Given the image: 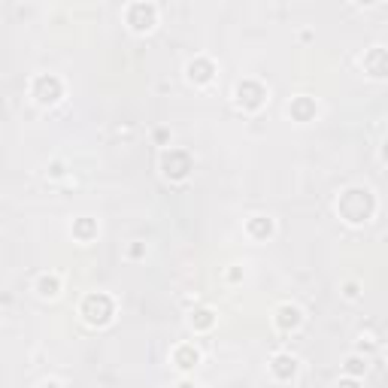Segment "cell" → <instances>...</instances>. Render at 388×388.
Instances as JSON below:
<instances>
[{
    "label": "cell",
    "instance_id": "5b68a950",
    "mask_svg": "<svg viewBox=\"0 0 388 388\" xmlns=\"http://www.w3.org/2000/svg\"><path fill=\"white\" fill-rule=\"evenodd\" d=\"M28 92L34 97L37 106H55L64 97V79L55 76V73H37V76L28 82Z\"/></svg>",
    "mask_w": 388,
    "mask_h": 388
},
{
    "label": "cell",
    "instance_id": "ac0fdd59",
    "mask_svg": "<svg viewBox=\"0 0 388 388\" xmlns=\"http://www.w3.org/2000/svg\"><path fill=\"white\" fill-rule=\"evenodd\" d=\"M340 294L346 297V301H358L361 297V282L358 279H346V282L340 285Z\"/></svg>",
    "mask_w": 388,
    "mask_h": 388
},
{
    "label": "cell",
    "instance_id": "8fae6325",
    "mask_svg": "<svg viewBox=\"0 0 388 388\" xmlns=\"http://www.w3.org/2000/svg\"><path fill=\"white\" fill-rule=\"evenodd\" d=\"M170 361L179 373H192V370L201 364V349H197L194 343H179V346H173Z\"/></svg>",
    "mask_w": 388,
    "mask_h": 388
},
{
    "label": "cell",
    "instance_id": "4fadbf2b",
    "mask_svg": "<svg viewBox=\"0 0 388 388\" xmlns=\"http://www.w3.org/2000/svg\"><path fill=\"white\" fill-rule=\"evenodd\" d=\"M316 112H319V103L312 101L310 94H297V97H292V103H288V115H292L294 121H301V125L316 119Z\"/></svg>",
    "mask_w": 388,
    "mask_h": 388
},
{
    "label": "cell",
    "instance_id": "7c38bea8",
    "mask_svg": "<svg viewBox=\"0 0 388 388\" xmlns=\"http://www.w3.org/2000/svg\"><path fill=\"white\" fill-rule=\"evenodd\" d=\"M246 234H249L252 240L264 243V240H270V237L276 234V221L270 219V216H261V212H255V216L246 219Z\"/></svg>",
    "mask_w": 388,
    "mask_h": 388
},
{
    "label": "cell",
    "instance_id": "ba28073f",
    "mask_svg": "<svg viewBox=\"0 0 388 388\" xmlns=\"http://www.w3.org/2000/svg\"><path fill=\"white\" fill-rule=\"evenodd\" d=\"M185 79L192 82V85H210V82L216 79V61L206 55H194L192 61L185 64Z\"/></svg>",
    "mask_w": 388,
    "mask_h": 388
},
{
    "label": "cell",
    "instance_id": "6da1fadb",
    "mask_svg": "<svg viewBox=\"0 0 388 388\" xmlns=\"http://www.w3.org/2000/svg\"><path fill=\"white\" fill-rule=\"evenodd\" d=\"M334 206H337V216H340L346 225L358 228V225H367V221L376 216L379 201H376L373 188H367V185H349V188H343V192L337 194V203Z\"/></svg>",
    "mask_w": 388,
    "mask_h": 388
},
{
    "label": "cell",
    "instance_id": "484cf974",
    "mask_svg": "<svg viewBox=\"0 0 388 388\" xmlns=\"http://www.w3.org/2000/svg\"><path fill=\"white\" fill-rule=\"evenodd\" d=\"M379 155H382V161L388 164V137H385V143H382V149H379Z\"/></svg>",
    "mask_w": 388,
    "mask_h": 388
},
{
    "label": "cell",
    "instance_id": "cb8c5ba5",
    "mask_svg": "<svg viewBox=\"0 0 388 388\" xmlns=\"http://www.w3.org/2000/svg\"><path fill=\"white\" fill-rule=\"evenodd\" d=\"M40 388H64V385L58 382V379H43V385H40Z\"/></svg>",
    "mask_w": 388,
    "mask_h": 388
},
{
    "label": "cell",
    "instance_id": "d4e9b609",
    "mask_svg": "<svg viewBox=\"0 0 388 388\" xmlns=\"http://www.w3.org/2000/svg\"><path fill=\"white\" fill-rule=\"evenodd\" d=\"M173 388H197V385L192 382V379H179V382H176V385H173Z\"/></svg>",
    "mask_w": 388,
    "mask_h": 388
},
{
    "label": "cell",
    "instance_id": "e0dca14e",
    "mask_svg": "<svg viewBox=\"0 0 388 388\" xmlns=\"http://www.w3.org/2000/svg\"><path fill=\"white\" fill-rule=\"evenodd\" d=\"M367 367H370V358L361 352H349L343 358V376H355V379H364L367 376Z\"/></svg>",
    "mask_w": 388,
    "mask_h": 388
},
{
    "label": "cell",
    "instance_id": "277c9868",
    "mask_svg": "<svg viewBox=\"0 0 388 388\" xmlns=\"http://www.w3.org/2000/svg\"><path fill=\"white\" fill-rule=\"evenodd\" d=\"M161 173L170 179V183H183V179L192 176L194 170V158L188 149H176V146H164L161 152Z\"/></svg>",
    "mask_w": 388,
    "mask_h": 388
},
{
    "label": "cell",
    "instance_id": "7402d4cb",
    "mask_svg": "<svg viewBox=\"0 0 388 388\" xmlns=\"http://www.w3.org/2000/svg\"><path fill=\"white\" fill-rule=\"evenodd\" d=\"M337 388H361V379H355V376H340V379H337Z\"/></svg>",
    "mask_w": 388,
    "mask_h": 388
},
{
    "label": "cell",
    "instance_id": "8992f818",
    "mask_svg": "<svg viewBox=\"0 0 388 388\" xmlns=\"http://www.w3.org/2000/svg\"><path fill=\"white\" fill-rule=\"evenodd\" d=\"M121 15H125V24L134 34H149V31H155V24H158V6L149 3V0L128 3Z\"/></svg>",
    "mask_w": 388,
    "mask_h": 388
},
{
    "label": "cell",
    "instance_id": "ffe728a7",
    "mask_svg": "<svg viewBox=\"0 0 388 388\" xmlns=\"http://www.w3.org/2000/svg\"><path fill=\"white\" fill-rule=\"evenodd\" d=\"M146 252H149V249H146V243H140V240H134V243L128 246V258H130V261L146 258Z\"/></svg>",
    "mask_w": 388,
    "mask_h": 388
},
{
    "label": "cell",
    "instance_id": "d6986e66",
    "mask_svg": "<svg viewBox=\"0 0 388 388\" xmlns=\"http://www.w3.org/2000/svg\"><path fill=\"white\" fill-rule=\"evenodd\" d=\"M46 176H49V179H64V176H67V161H61V158L49 161V167H46Z\"/></svg>",
    "mask_w": 388,
    "mask_h": 388
},
{
    "label": "cell",
    "instance_id": "5bb4252c",
    "mask_svg": "<svg viewBox=\"0 0 388 388\" xmlns=\"http://www.w3.org/2000/svg\"><path fill=\"white\" fill-rule=\"evenodd\" d=\"M61 288H64L61 273H55V270H46V273H40L34 279V292H37V297H43V301H55V297L61 294Z\"/></svg>",
    "mask_w": 388,
    "mask_h": 388
},
{
    "label": "cell",
    "instance_id": "3957f363",
    "mask_svg": "<svg viewBox=\"0 0 388 388\" xmlns=\"http://www.w3.org/2000/svg\"><path fill=\"white\" fill-rule=\"evenodd\" d=\"M267 101H270V88L264 85L261 79L246 76L234 85V103L240 106L243 112H261L264 106H267Z\"/></svg>",
    "mask_w": 388,
    "mask_h": 388
},
{
    "label": "cell",
    "instance_id": "44dd1931",
    "mask_svg": "<svg viewBox=\"0 0 388 388\" xmlns=\"http://www.w3.org/2000/svg\"><path fill=\"white\" fill-rule=\"evenodd\" d=\"M355 352H361V355H370V352H373V337H364V334H361V337H358V349H355Z\"/></svg>",
    "mask_w": 388,
    "mask_h": 388
},
{
    "label": "cell",
    "instance_id": "52a82bcc",
    "mask_svg": "<svg viewBox=\"0 0 388 388\" xmlns=\"http://www.w3.org/2000/svg\"><path fill=\"white\" fill-rule=\"evenodd\" d=\"M303 321H307V312L297 307V303H292V301L279 303V307L273 310V328H276L279 334H294V331H301Z\"/></svg>",
    "mask_w": 388,
    "mask_h": 388
},
{
    "label": "cell",
    "instance_id": "30bf717a",
    "mask_svg": "<svg viewBox=\"0 0 388 388\" xmlns=\"http://www.w3.org/2000/svg\"><path fill=\"white\" fill-rule=\"evenodd\" d=\"M267 370L276 382H292L297 376V370H301V361H297V355H292V352H276L273 358H270Z\"/></svg>",
    "mask_w": 388,
    "mask_h": 388
},
{
    "label": "cell",
    "instance_id": "9a60e30c",
    "mask_svg": "<svg viewBox=\"0 0 388 388\" xmlns=\"http://www.w3.org/2000/svg\"><path fill=\"white\" fill-rule=\"evenodd\" d=\"M188 325H192L194 334L212 331V328H216V312H212L210 307H197V310L188 312Z\"/></svg>",
    "mask_w": 388,
    "mask_h": 388
},
{
    "label": "cell",
    "instance_id": "603a6c76",
    "mask_svg": "<svg viewBox=\"0 0 388 388\" xmlns=\"http://www.w3.org/2000/svg\"><path fill=\"white\" fill-rule=\"evenodd\" d=\"M225 276H228V282H240V279H243L246 273H243V267H237V264H234V267H230Z\"/></svg>",
    "mask_w": 388,
    "mask_h": 388
},
{
    "label": "cell",
    "instance_id": "7a4b0ae2",
    "mask_svg": "<svg viewBox=\"0 0 388 388\" xmlns=\"http://www.w3.org/2000/svg\"><path fill=\"white\" fill-rule=\"evenodd\" d=\"M79 319L88 328H106L115 319V301L106 292H88L79 303Z\"/></svg>",
    "mask_w": 388,
    "mask_h": 388
},
{
    "label": "cell",
    "instance_id": "4316f807",
    "mask_svg": "<svg viewBox=\"0 0 388 388\" xmlns=\"http://www.w3.org/2000/svg\"><path fill=\"white\" fill-rule=\"evenodd\" d=\"M385 358H388V349H385Z\"/></svg>",
    "mask_w": 388,
    "mask_h": 388
},
{
    "label": "cell",
    "instance_id": "9c48e42d",
    "mask_svg": "<svg viewBox=\"0 0 388 388\" xmlns=\"http://www.w3.org/2000/svg\"><path fill=\"white\" fill-rule=\"evenodd\" d=\"M361 67L370 79H388V49L385 46H370L361 55Z\"/></svg>",
    "mask_w": 388,
    "mask_h": 388
},
{
    "label": "cell",
    "instance_id": "2e32d148",
    "mask_svg": "<svg viewBox=\"0 0 388 388\" xmlns=\"http://www.w3.org/2000/svg\"><path fill=\"white\" fill-rule=\"evenodd\" d=\"M70 234L76 237L79 243H92L97 234H101V225H97L94 219H88V216H79V219H73V225H70Z\"/></svg>",
    "mask_w": 388,
    "mask_h": 388
}]
</instances>
